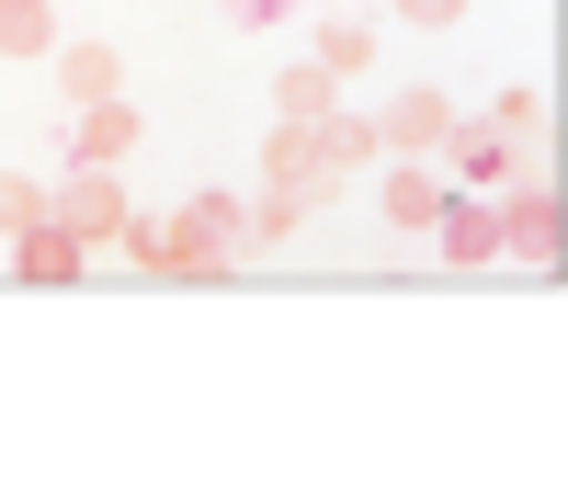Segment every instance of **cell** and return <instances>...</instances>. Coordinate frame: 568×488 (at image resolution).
<instances>
[{"mask_svg":"<svg viewBox=\"0 0 568 488\" xmlns=\"http://www.w3.org/2000/svg\"><path fill=\"white\" fill-rule=\"evenodd\" d=\"M182 216H194V227L216 238L227 262H251V251H262V227H251V205H240V193H194V205H182Z\"/></svg>","mask_w":568,"mask_h":488,"instance_id":"cell-11","label":"cell"},{"mask_svg":"<svg viewBox=\"0 0 568 488\" xmlns=\"http://www.w3.org/2000/svg\"><path fill=\"white\" fill-rule=\"evenodd\" d=\"M318 69H329V80H364V69H375V23H364V12H329V23H318Z\"/></svg>","mask_w":568,"mask_h":488,"instance_id":"cell-12","label":"cell"},{"mask_svg":"<svg viewBox=\"0 0 568 488\" xmlns=\"http://www.w3.org/2000/svg\"><path fill=\"white\" fill-rule=\"evenodd\" d=\"M45 69H58L69 103H114V91H125V58H114V45H58Z\"/></svg>","mask_w":568,"mask_h":488,"instance_id":"cell-8","label":"cell"},{"mask_svg":"<svg viewBox=\"0 0 568 488\" xmlns=\"http://www.w3.org/2000/svg\"><path fill=\"white\" fill-rule=\"evenodd\" d=\"M455 12H466V0H398V23H420V34H444Z\"/></svg>","mask_w":568,"mask_h":488,"instance_id":"cell-18","label":"cell"},{"mask_svg":"<svg viewBox=\"0 0 568 488\" xmlns=\"http://www.w3.org/2000/svg\"><path fill=\"white\" fill-rule=\"evenodd\" d=\"M125 182L103 171V160H80V171H58V182H45V227H69L80 238V251H103V238H125Z\"/></svg>","mask_w":568,"mask_h":488,"instance_id":"cell-1","label":"cell"},{"mask_svg":"<svg viewBox=\"0 0 568 488\" xmlns=\"http://www.w3.org/2000/svg\"><path fill=\"white\" fill-rule=\"evenodd\" d=\"M216 12L240 23V34H262V23H284V12H307V0H216Z\"/></svg>","mask_w":568,"mask_h":488,"instance_id":"cell-17","label":"cell"},{"mask_svg":"<svg viewBox=\"0 0 568 488\" xmlns=\"http://www.w3.org/2000/svg\"><path fill=\"white\" fill-rule=\"evenodd\" d=\"M136 149V103H125V91H114V103H58V160L80 171V160H125Z\"/></svg>","mask_w":568,"mask_h":488,"instance_id":"cell-3","label":"cell"},{"mask_svg":"<svg viewBox=\"0 0 568 488\" xmlns=\"http://www.w3.org/2000/svg\"><path fill=\"white\" fill-rule=\"evenodd\" d=\"M80 262H91V251H80L69 227H23V238H12V273H23V284H80Z\"/></svg>","mask_w":568,"mask_h":488,"instance_id":"cell-10","label":"cell"},{"mask_svg":"<svg viewBox=\"0 0 568 488\" xmlns=\"http://www.w3.org/2000/svg\"><path fill=\"white\" fill-rule=\"evenodd\" d=\"M23 227H45V182L34 171H0V238H23Z\"/></svg>","mask_w":568,"mask_h":488,"instance_id":"cell-15","label":"cell"},{"mask_svg":"<svg viewBox=\"0 0 568 488\" xmlns=\"http://www.w3.org/2000/svg\"><path fill=\"white\" fill-rule=\"evenodd\" d=\"M444 149H455L466 182H511V171H524V136H500L489 114H455V125H444Z\"/></svg>","mask_w":568,"mask_h":488,"instance_id":"cell-6","label":"cell"},{"mask_svg":"<svg viewBox=\"0 0 568 488\" xmlns=\"http://www.w3.org/2000/svg\"><path fill=\"white\" fill-rule=\"evenodd\" d=\"M489 125H500V136H535V125H546V91H500Z\"/></svg>","mask_w":568,"mask_h":488,"instance_id":"cell-16","label":"cell"},{"mask_svg":"<svg viewBox=\"0 0 568 488\" xmlns=\"http://www.w3.org/2000/svg\"><path fill=\"white\" fill-rule=\"evenodd\" d=\"M125 251L149 273H171V284H240V262H227L194 216H125Z\"/></svg>","mask_w":568,"mask_h":488,"instance_id":"cell-2","label":"cell"},{"mask_svg":"<svg viewBox=\"0 0 568 488\" xmlns=\"http://www.w3.org/2000/svg\"><path fill=\"white\" fill-rule=\"evenodd\" d=\"M0 58H58V0H0Z\"/></svg>","mask_w":568,"mask_h":488,"instance_id":"cell-14","label":"cell"},{"mask_svg":"<svg viewBox=\"0 0 568 488\" xmlns=\"http://www.w3.org/2000/svg\"><path fill=\"white\" fill-rule=\"evenodd\" d=\"M387 216L433 238V216H444V171H420V160H398V171H387Z\"/></svg>","mask_w":568,"mask_h":488,"instance_id":"cell-13","label":"cell"},{"mask_svg":"<svg viewBox=\"0 0 568 488\" xmlns=\"http://www.w3.org/2000/svg\"><path fill=\"white\" fill-rule=\"evenodd\" d=\"M433 238H444V262H455V273H478V262H500V216H489V205H455V193H444V216H433Z\"/></svg>","mask_w":568,"mask_h":488,"instance_id":"cell-7","label":"cell"},{"mask_svg":"<svg viewBox=\"0 0 568 488\" xmlns=\"http://www.w3.org/2000/svg\"><path fill=\"white\" fill-rule=\"evenodd\" d=\"M329 114H342V80H329L318 58L273 80V125H329Z\"/></svg>","mask_w":568,"mask_h":488,"instance_id":"cell-9","label":"cell"},{"mask_svg":"<svg viewBox=\"0 0 568 488\" xmlns=\"http://www.w3.org/2000/svg\"><path fill=\"white\" fill-rule=\"evenodd\" d=\"M444 125H455V91H398V103L375 114V149H398V160H433V149H444Z\"/></svg>","mask_w":568,"mask_h":488,"instance_id":"cell-5","label":"cell"},{"mask_svg":"<svg viewBox=\"0 0 568 488\" xmlns=\"http://www.w3.org/2000/svg\"><path fill=\"white\" fill-rule=\"evenodd\" d=\"M489 216H500V251H511V262H557V193H546V182L511 171Z\"/></svg>","mask_w":568,"mask_h":488,"instance_id":"cell-4","label":"cell"}]
</instances>
